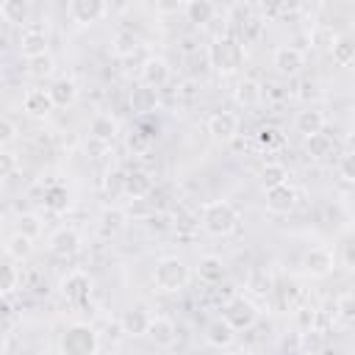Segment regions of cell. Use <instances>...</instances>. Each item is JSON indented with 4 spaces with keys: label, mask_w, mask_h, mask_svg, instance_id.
Segmentation results:
<instances>
[{
    "label": "cell",
    "mask_w": 355,
    "mask_h": 355,
    "mask_svg": "<svg viewBox=\"0 0 355 355\" xmlns=\"http://www.w3.org/2000/svg\"><path fill=\"white\" fill-rule=\"evenodd\" d=\"M330 150H333V139H330L324 130H322V133H313V136L305 139V153H308L311 158H327Z\"/></svg>",
    "instance_id": "obj_31"
},
{
    "label": "cell",
    "mask_w": 355,
    "mask_h": 355,
    "mask_svg": "<svg viewBox=\"0 0 355 355\" xmlns=\"http://www.w3.org/2000/svg\"><path fill=\"white\" fill-rule=\"evenodd\" d=\"M263 200H266V208L272 214H288L297 200H300V191L291 186V183H280V186H272V189H263Z\"/></svg>",
    "instance_id": "obj_8"
},
{
    "label": "cell",
    "mask_w": 355,
    "mask_h": 355,
    "mask_svg": "<svg viewBox=\"0 0 355 355\" xmlns=\"http://www.w3.org/2000/svg\"><path fill=\"white\" fill-rule=\"evenodd\" d=\"M239 116L233 114V111H214L211 116H208V122H205V128H208V133L216 139V141H230V139H236L239 136Z\"/></svg>",
    "instance_id": "obj_11"
},
{
    "label": "cell",
    "mask_w": 355,
    "mask_h": 355,
    "mask_svg": "<svg viewBox=\"0 0 355 355\" xmlns=\"http://www.w3.org/2000/svg\"><path fill=\"white\" fill-rule=\"evenodd\" d=\"M136 47H139V39H136L133 31H116V36H114V53H116V58H125Z\"/></svg>",
    "instance_id": "obj_34"
},
{
    "label": "cell",
    "mask_w": 355,
    "mask_h": 355,
    "mask_svg": "<svg viewBox=\"0 0 355 355\" xmlns=\"http://www.w3.org/2000/svg\"><path fill=\"white\" fill-rule=\"evenodd\" d=\"M47 94H50L53 108H67V105H72L78 100V83L72 78H55L50 83Z\"/></svg>",
    "instance_id": "obj_18"
},
{
    "label": "cell",
    "mask_w": 355,
    "mask_h": 355,
    "mask_svg": "<svg viewBox=\"0 0 355 355\" xmlns=\"http://www.w3.org/2000/svg\"><path fill=\"white\" fill-rule=\"evenodd\" d=\"M139 75H141V83H144V86H150V89L158 92V89L169 80L172 69H169V61H166V58H161V55H150V58L141 64Z\"/></svg>",
    "instance_id": "obj_13"
},
{
    "label": "cell",
    "mask_w": 355,
    "mask_h": 355,
    "mask_svg": "<svg viewBox=\"0 0 355 355\" xmlns=\"http://www.w3.org/2000/svg\"><path fill=\"white\" fill-rule=\"evenodd\" d=\"M67 14L78 25H94L108 14V3H103V0H72L67 6Z\"/></svg>",
    "instance_id": "obj_7"
},
{
    "label": "cell",
    "mask_w": 355,
    "mask_h": 355,
    "mask_svg": "<svg viewBox=\"0 0 355 355\" xmlns=\"http://www.w3.org/2000/svg\"><path fill=\"white\" fill-rule=\"evenodd\" d=\"M263 25H266V19H261V17H250L244 25H239L241 28V36H244V42H258L261 39V33H263Z\"/></svg>",
    "instance_id": "obj_41"
},
{
    "label": "cell",
    "mask_w": 355,
    "mask_h": 355,
    "mask_svg": "<svg viewBox=\"0 0 355 355\" xmlns=\"http://www.w3.org/2000/svg\"><path fill=\"white\" fill-rule=\"evenodd\" d=\"M302 266H305V272H308L311 277H324V275L333 272L336 255H333L327 247H311V250L305 252V258H302Z\"/></svg>",
    "instance_id": "obj_14"
},
{
    "label": "cell",
    "mask_w": 355,
    "mask_h": 355,
    "mask_svg": "<svg viewBox=\"0 0 355 355\" xmlns=\"http://www.w3.org/2000/svg\"><path fill=\"white\" fill-rule=\"evenodd\" d=\"M200 222H202L205 233L222 239V236L236 233V227H239V211L227 200H211V202H202Z\"/></svg>",
    "instance_id": "obj_2"
},
{
    "label": "cell",
    "mask_w": 355,
    "mask_h": 355,
    "mask_svg": "<svg viewBox=\"0 0 355 355\" xmlns=\"http://www.w3.org/2000/svg\"><path fill=\"white\" fill-rule=\"evenodd\" d=\"M17 233H22L28 239H36L42 233V219L36 214H19L17 216Z\"/></svg>",
    "instance_id": "obj_38"
},
{
    "label": "cell",
    "mask_w": 355,
    "mask_h": 355,
    "mask_svg": "<svg viewBox=\"0 0 355 355\" xmlns=\"http://www.w3.org/2000/svg\"><path fill=\"white\" fill-rule=\"evenodd\" d=\"M189 280H191V272H189V266H186L183 258H178V255H164V258L155 261L153 283H155L161 291L175 294V291H180V288H186Z\"/></svg>",
    "instance_id": "obj_4"
},
{
    "label": "cell",
    "mask_w": 355,
    "mask_h": 355,
    "mask_svg": "<svg viewBox=\"0 0 355 355\" xmlns=\"http://www.w3.org/2000/svg\"><path fill=\"white\" fill-rule=\"evenodd\" d=\"M333 311L344 319V322H349L352 316H355V297H352V291H344V294H338L336 300H333Z\"/></svg>",
    "instance_id": "obj_40"
},
{
    "label": "cell",
    "mask_w": 355,
    "mask_h": 355,
    "mask_svg": "<svg viewBox=\"0 0 355 355\" xmlns=\"http://www.w3.org/2000/svg\"><path fill=\"white\" fill-rule=\"evenodd\" d=\"M144 222H147V227L155 230V233H164V230L172 227V216H169L166 211H150V214L144 216Z\"/></svg>",
    "instance_id": "obj_42"
},
{
    "label": "cell",
    "mask_w": 355,
    "mask_h": 355,
    "mask_svg": "<svg viewBox=\"0 0 355 355\" xmlns=\"http://www.w3.org/2000/svg\"><path fill=\"white\" fill-rule=\"evenodd\" d=\"M128 144H130V150H136V153H139V150H144V147H147V139H144V136H139V133H133V136L128 139Z\"/></svg>",
    "instance_id": "obj_48"
},
{
    "label": "cell",
    "mask_w": 355,
    "mask_h": 355,
    "mask_svg": "<svg viewBox=\"0 0 355 355\" xmlns=\"http://www.w3.org/2000/svg\"><path fill=\"white\" fill-rule=\"evenodd\" d=\"M6 344H8V336H6V324L0 322V355L6 352Z\"/></svg>",
    "instance_id": "obj_50"
},
{
    "label": "cell",
    "mask_w": 355,
    "mask_h": 355,
    "mask_svg": "<svg viewBox=\"0 0 355 355\" xmlns=\"http://www.w3.org/2000/svg\"><path fill=\"white\" fill-rule=\"evenodd\" d=\"M222 319L233 327V330H250L258 322V308L252 300L236 294L222 305Z\"/></svg>",
    "instance_id": "obj_5"
},
{
    "label": "cell",
    "mask_w": 355,
    "mask_h": 355,
    "mask_svg": "<svg viewBox=\"0 0 355 355\" xmlns=\"http://www.w3.org/2000/svg\"><path fill=\"white\" fill-rule=\"evenodd\" d=\"M147 58H150V53H147V50H144V47L139 44V47H136L133 53H128V55H125V58H119V61H122L125 67H130V64H136V67L141 69V64H144Z\"/></svg>",
    "instance_id": "obj_45"
},
{
    "label": "cell",
    "mask_w": 355,
    "mask_h": 355,
    "mask_svg": "<svg viewBox=\"0 0 355 355\" xmlns=\"http://www.w3.org/2000/svg\"><path fill=\"white\" fill-rule=\"evenodd\" d=\"M0 89H3V80H0Z\"/></svg>",
    "instance_id": "obj_51"
},
{
    "label": "cell",
    "mask_w": 355,
    "mask_h": 355,
    "mask_svg": "<svg viewBox=\"0 0 355 355\" xmlns=\"http://www.w3.org/2000/svg\"><path fill=\"white\" fill-rule=\"evenodd\" d=\"M144 336H147L155 347H172L175 338H178V327H175V322H172L169 316H150Z\"/></svg>",
    "instance_id": "obj_15"
},
{
    "label": "cell",
    "mask_w": 355,
    "mask_h": 355,
    "mask_svg": "<svg viewBox=\"0 0 355 355\" xmlns=\"http://www.w3.org/2000/svg\"><path fill=\"white\" fill-rule=\"evenodd\" d=\"M244 42L233 33H222L211 42L208 47V64L219 72V75H233L244 67Z\"/></svg>",
    "instance_id": "obj_1"
},
{
    "label": "cell",
    "mask_w": 355,
    "mask_h": 355,
    "mask_svg": "<svg viewBox=\"0 0 355 355\" xmlns=\"http://www.w3.org/2000/svg\"><path fill=\"white\" fill-rule=\"evenodd\" d=\"M0 17L8 25H28V19H31V3L28 0H3L0 3Z\"/></svg>",
    "instance_id": "obj_25"
},
{
    "label": "cell",
    "mask_w": 355,
    "mask_h": 355,
    "mask_svg": "<svg viewBox=\"0 0 355 355\" xmlns=\"http://www.w3.org/2000/svg\"><path fill=\"white\" fill-rule=\"evenodd\" d=\"M205 341L211 344V347H216V349H225V347H230L233 344V338H236V330L222 319V316H214V319H208V324H205Z\"/></svg>",
    "instance_id": "obj_17"
},
{
    "label": "cell",
    "mask_w": 355,
    "mask_h": 355,
    "mask_svg": "<svg viewBox=\"0 0 355 355\" xmlns=\"http://www.w3.org/2000/svg\"><path fill=\"white\" fill-rule=\"evenodd\" d=\"M338 172H341V180H347V183L355 178V175H352V155H349V153L341 155V161H338Z\"/></svg>",
    "instance_id": "obj_47"
},
{
    "label": "cell",
    "mask_w": 355,
    "mask_h": 355,
    "mask_svg": "<svg viewBox=\"0 0 355 355\" xmlns=\"http://www.w3.org/2000/svg\"><path fill=\"white\" fill-rule=\"evenodd\" d=\"M122 194H128L130 200H144L153 194V178L147 169H130L125 175V189Z\"/></svg>",
    "instance_id": "obj_16"
},
{
    "label": "cell",
    "mask_w": 355,
    "mask_h": 355,
    "mask_svg": "<svg viewBox=\"0 0 355 355\" xmlns=\"http://www.w3.org/2000/svg\"><path fill=\"white\" fill-rule=\"evenodd\" d=\"M22 108H25L31 116H44V114H50V111H53V103H50L47 89H31V92H25Z\"/></svg>",
    "instance_id": "obj_26"
},
{
    "label": "cell",
    "mask_w": 355,
    "mask_h": 355,
    "mask_svg": "<svg viewBox=\"0 0 355 355\" xmlns=\"http://www.w3.org/2000/svg\"><path fill=\"white\" fill-rule=\"evenodd\" d=\"M80 244H83V239H80V233L75 230V227H58L53 236H50V252L55 255V258H72V255H78V250H80Z\"/></svg>",
    "instance_id": "obj_12"
},
{
    "label": "cell",
    "mask_w": 355,
    "mask_h": 355,
    "mask_svg": "<svg viewBox=\"0 0 355 355\" xmlns=\"http://www.w3.org/2000/svg\"><path fill=\"white\" fill-rule=\"evenodd\" d=\"M44 208H47L50 214H64V211L69 208V191H67L64 183L47 186V191H44Z\"/></svg>",
    "instance_id": "obj_28"
},
{
    "label": "cell",
    "mask_w": 355,
    "mask_h": 355,
    "mask_svg": "<svg viewBox=\"0 0 355 355\" xmlns=\"http://www.w3.org/2000/svg\"><path fill=\"white\" fill-rule=\"evenodd\" d=\"M225 275H227V266H225V261H222L219 255H202V258L197 261V277H200L202 283L216 286V283L225 280Z\"/></svg>",
    "instance_id": "obj_20"
},
{
    "label": "cell",
    "mask_w": 355,
    "mask_h": 355,
    "mask_svg": "<svg viewBox=\"0 0 355 355\" xmlns=\"http://www.w3.org/2000/svg\"><path fill=\"white\" fill-rule=\"evenodd\" d=\"M31 252H33V239H28V236H22V233H11V236L6 239V255H8V258L25 261V258H31Z\"/></svg>",
    "instance_id": "obj_29"
},
{
    "label": "cell",
    "mask_w": 355,
    "mask_h": 355,
    "mask_svg": "<svg viewBox=\"0 0 355 355\" xmlns=\"http://www.w3.org/2000/svg\"><path fill=\"white\" fill-rule=\"evenodd\" d=\"M308 39H311V44H313V47H333L338 36L333 33V28H330V25H316V28H311Z\"/></svg>",
    "instance_id": "obj_39"
},
{
    "label": "cell",
    "mask_w": 355,
    "mask_h": 355,
    "mask_svg": "<svg viewBox=\"0 0 355 355\" xmlns=\"http://www.w3.org/2000/svg\"><path fill=\"white\" fill-rule=\"evenodd\" d=\"M58 291H61L64 300L80 305V302H86L89 294H92V277H89L83 269H72V272H67V275L61 277Z\"/></svg>",
    "instance_id": "obj_6"
},
{
    "label": "cell",
    "mask_w": 355,
    "mask_h": 355,
    "mask_svg": "<svg viewBox=\"0 0 355 355\" xmlns=\"http://www.w3.org/2000/svg\"><path fill=\"white\" fill-rule=\"evenodd\" d=\"M125 169H111L108 175H105V180H103V186H105V191L108 194H122V189H125Z\"/></svg>",
    "instance_id": "obj_43"
},
{
    "label": "cell",
    "mask_w": 355,
    "mask_h": 355,
    "mask_svg": "<svg viewBox=\"0 0 355 355\" xmlns=\"http://www.w3.org/2000/svg\"><path fill=\"white\" fill-rule=\"evenodd\" d=\"M25 64H28V75H33V78H44V75H50L55 69V61H53L50 53L36 55V58H28Z\"/></svg>",
    "instance_id": "obj_36"
},
{
    "label": "cell",
    "mask_w": 355,
    "mask_h": 355,
    "mask_svg": "<svg viewBox=\"0 0 355 355\" xmlns=\"http://www.w3.org/2000/svg\"><path fill=\"white\" fill-rule=\"evenodd\" d=\"M47 44H50V39H47V28L44 25H25V31L19 36V53L25 55V61L36 58V55H44Z\"/></svg>",
    "instance_id": "obj_9"
},
{
    "label": "cell",
    "mask_w": 355,
    "mask_h": 355,
    "mask_svg": "<svg viewBox=\"0 0 355 355\" xmlns=\"http://www.w3.org/2000/svg\"><path fill=\"white\" fill-rule=\"evenodd\" d=\"M14 136H17V125H14L8 116H0V144L11 141Z\"/></svg>",
    "instance_id": "obj_46"
},
{
    "label": "cell",
    "mask_w": 355,
    "mask_h": 355,
    "mask_svg": "<svg viewBox=\"0 0 355 355\" xmlns=\"http://www.w3.org/2000/svg\"><path fill=\"white\" fill-rule=\"evenodd\" d=\"M100 336L89 322H72L58 338V355H97Z\"/></svg>",
    "instance_id": "obj_3"
},
{
    "label": "cell",
    "mask_w": 355,
    "mask_h": 355,
    "mask_svg": "<svg viewBox=\"0 0 355 355\" xmlns=\"http://www.w3.org/2000/svg\"><path fill=\"white\" fill-rule=\"evenodd\" d=\"M255 141H258L263 150H275V147H280V144H283V133H280L275 125H263V128H258Z\"/></svg>",
    "instance_id": "obj_37"
},
{
    "label": "cell",
    "mask_w": 355,
    "mask_h": 355,
    "mask_svg": "<svg viewBox=\"0 0 355 355\" xmlns=\"http://www.w3.org/2000/svg\"><path fill=\"white\" fill-rule=\"evenodd\" d=\"M272 64H275V69H277L280 75L294 78V75L302 72V67H305V53H302L300 47H294V44H283V47H277V50L272 53Z\"/></svg>",
    "instance_id": "obj_10"
},
{
    "label": "cell",
    "mask_w": 355,
    "mask_h": 355,
    "mask_svg": "<svg viewBox=\"0 0 355 355\" xmlns=\"http://www.w3.org/2000/svg\"><path fill=\"white\" fill-rule=\"evenodd\" d=\"M128 103H130V108H133L136 114L147 116V114H153V111L158 108V92H155V89H150V86H144V83H139V86H133V89H130Z\"/></svg>",
    "instance_id": "obj_21"
},
{
    "label": "cell",
    "mask_w": 355,
    "mask_h": 355,
    "mask_svg": "<svg viewBox=\"0 0 355 355\" xmlns=\"http://www.w3.org/2000/svg\"><path fill=\"white\" fill-rule=\"evenodd\" d=\"M147 322H150V313H147L141 305H133V308H128V311L122 313L119 327H122L125 336H144Z\"/></svg>",
    "instance_id": "obj_23"
},
{
    "label": "cell",
    "mask_w": 355,
    "mask_h": 355,
    "mask_svg": "<svg viewBox=\"0 0 355 355\" xmlns=\"http://www.w3.org/2000/svg\"><path fill=\"white\" fill-rule=\"evenodd\" d=\"M125 222H128V214L122 208H105L100 216V230H103V236H114L116 230L125 227Z\"/></svg>",
    "instance_id": "obj_30"
},
{
    "label": "cell",
    "mask_w": 355,
    "mask_h": 355,
    "mask_svg": "<svg viewBox=\"0 0 355 355\" xmlns=\"http://www.w3.org/2000/svg\"><path fill=\"white\" fill-rule=\"evenodd\" d=\"M297 319H300V324H305V327H311V324H313V311L308 313V308H302V311L297 313Z\"/></svg>",
    "instance_id": "obj_49"
},
{
    "label": "cell",
    "mask_w": 355,
    "mask_h": 355,
    "mask_svg": "<svg viewBox=\"0 0 355 355\" xmlns=\"http://www.w3.org/2000/svg\"><path fill=\"white\" fill-rule=\"evenodd\" d=\"M17 169H19V161H17V155H14V153H8V150H0V180L11 178Z\"/></svg>",
    "instance_id": "obj_44"
},
{
    "label": "cell",
    "mask_w": 355,
    "mask_h": 355,
    "mask_svg": "<svg viewBox=\"0 0 355 355\" xmlns=\"http://www.w3.org/2000/svg\"><path fill=\"white\" fill-rule=\"evenodd\" d=\"M119 133V122L111 116V114H94L92 122H89V136L100 144H111Z\"/></svg>",
    "instance_id": "obj_19"
},
{
    "label": "cell",
    "mask_w": 355,
    "mask_h": 355,
    "mask_svg": "<svg viewBox=\"0 0 355 355\" xmlns=\"http://www.w3.org/2000/svg\"><path fill=\"white\" fill-rule=\"evenodd\" d=\"M261 183H263V189L288 183V169H286L283 164H277V161H269V164L261 169Z\"/></svg>",
    "instance_id": "obj_32"
},
{
    "label": "cell",
    "mask_w": 355,
    "mask_h": 355,
    "mask_svg": "<svg viewBox=\"0 0 355 355\" xmlns=\"http://www.w3.org/2000/svg\"><path fill=\"white\" fill-rule=\"evenodd\" d=\"M19 286V272L11 266V261L0 258V294H11Z\"/></svg>",
    "instance_id": "obj_35"
},
{
    "label": "cell",
    "mask_w": 355,
    "mask_h": 355,
    "mask_svg": "<svg viewBox=\"0 0 355 355\" xmlns=\"http://www.w3.org/2000/svg\"><path fill=\"white\" fill-rule=\"evenodd\" d=\"M233 97H236V103H239V105L252 108V105H258V100L263 97V89H261V83H258V80L244 78V80H239V86H236V92H233Z\"/></svg>",
    "instance_id": "obj_27"
},
{
    "label": "cell",
    "mask_w": 355,
    "mask_h": 355,
    "mask_svg": "<svg viewBox=\"0 0 355 355\" xmlns=\"http://www.w3.org/2000/svg\"><path fill=\"white\" fill-rule=\"evenodd\" d=\"M330 50H333V61H336L338 67H349V64L355 61V44H352V39H347V36H338Z\"/></svg>",
    "instance_id": "obj_33"
},
{
    "label": "cell",
    "mask_w": 355,
    "mask_h": 355,
    "mask_svg": "<svg viewBox=\"0 0 355 355\" xmlns=\"http://www.w3.org/2000/svg\"><path fill=\"white\" fill-rule=\"evenodd\" d=\"M183 8V14H186V19L189 22H194V25H208L214 17H216V6L211 3V0H189V3H183L180 6Z\"/></svg>",
    "instance_id": "obj_24"
},
{
    "label": "cell",
    "mask_w": 355,
    "mask_h": 355,
    "mask_svg": "<svg viewBox=\"0 0 355 355\" xmlns=\"http://www.w3.org/2000/svg\"><path fill=\"white\" fill-rule=\"evenodd\" d=\"M294 128H297V133H302L305 139L313 136V133H322V130H324V114H322L319 108L308 105V108L297 111V116H294Z\"/></svg>",
    "instance_id": "obj_22"
}]
</instances>
